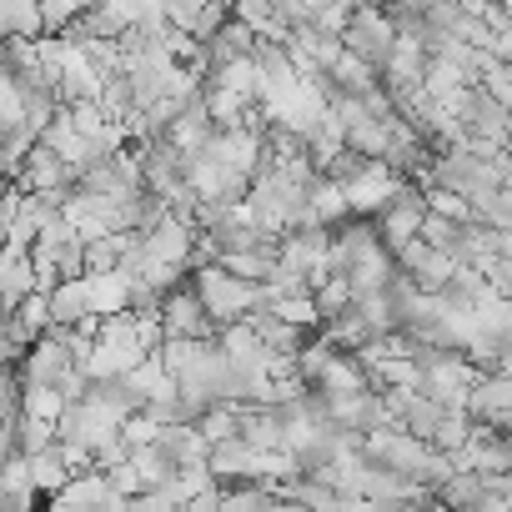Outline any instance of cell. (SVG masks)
Masks as SVG:
<instances>
[{
  "label": "cell",
  "instance_id": "cell-1",
  "mask_svg": "<svg viewBox=\"0 0 512 512\" xmlns=\"http://www.w3.org/2000/svg\"><path fill=\"white\" fill-rule=\"evenodd\" d=\"M191 287H196V297H201V307L211 312V322H216V327L246 322V317L256 312V302L267 297V282H246V277H236V272H231V267H221V262H211V267L191 272Z\"/></svg>",
  "mask_w": 512,
  "mask_h": 512
},
{
  "label": "cell",
  "instance_id": "cell-2",
  "mask_svg": "<svg viewBox=\"0 0 512 512\" xmlns=\"http://www.w3.org/2000/svg\"><path fill=\"white\" fill-rule=\"evenodd\" d=\"M397 21L387 16V6H372V0H362V6H352L347 11V21H342V46L357 56V61H367V66H387V56L397 51Z\"/></svg>",
  "mask_w": 512,
  "mask_h": 512
},
{
  "label": "cell",
  "instance_id": "cell-3",
  "mask_svg": "<svg viewBox=\"0 0 512 512\" xmlns=\"http://www.w3.org/2000/svg\"><path fill=\"white\" fill-rule=\"evenodd\" d=\"M156 322H161V332H166V337H216V332H221V327L211 322V312L201 307V297H196V287H191V282L166 287Z\"/></svg>",
  "mask_w": 512,
  "mask_h": 512
},
{
  "label": "cell",
  "instance_id": "cell-5",
  "mask_svg": "<svg viewBox=\"0 0 512 512\" xmlns=\"http://www.w3.org/2000/svg\"><path fill=\"white\" fill-rule=\"evenodd\" d=\"M41 282H36V262H31V251H16V246H6L0 251V307H16L26 292H36Z\"/></svg>",
  "mask_w": 512,
  "mask_h": 512
},
{
  "label": "cell",
  "instance_id": "cell-4",
  "mask_svg": "<svg viewBox=\"0 0 512 512\" xmlns=\"http://www.w3.org/2000/svg\"><path fill=\"white\" fill-rule=\"evenodd\" d=\"M467 412L482 427H512V377L507 372H482L467 392Z\"/></svg>",
  "mask_w": 512,
  "mask_h": 512
}]
</instances>
